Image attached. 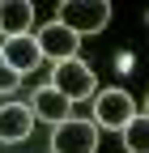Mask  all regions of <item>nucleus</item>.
Returning a JSON list of instances; mask_svg holds the SVG:
<instances>
[{"label":"nucleus","mask_w":149,"mask_h":153,"mask_svg":"<svg viewBox=\"0 0 149 153\" xmlns=\"http://www.w3.org/2000/svg\"><path fill=\"white\" fill-rule=\"evenodd\" d=\"M145 115H149V102H145Z\"/></svg>","instance_id":"12"},{"label":"nucleus","mask_w":149,"mask_h":153,"mask_svg":"<svg viewBox=\"0 0 149 153\" xmlns=\"http://www.w3.org/2000/svg\"><path fill=\"white\" fill-rule=\"evenodd\" d=\"M98 149V128L94 119H64L51 128V153H94Z\"/></svg>","instance_id":"4"},{"label":"nucleus","mask_w":149,"mask_h":153,"mask_svg":"<svg viewBox=\"0 0 149 153\" xmlns=\"http://www.w3.org/2000/svg\"><path fill=\"white\" fill-rule=\"evenodd\" d=\"M34 43H39V55H43V60H51V64H64V60H77L81 38L72 34L68 26H60V22H47V26H39Z\"/></svg>","instance_id":"5"},{"label":"nucleus","mask_w":149,"mask_h":153,"mask_svg":"<svg viewBox=\"0 0 149 153\" xmlns=\"http://www.w3.org/2000/svg\"><path fill=\"white\" fill-rule=\"evenodd\" d=\"M119 136H124V149H128V153H149V115L136 111Z\"/></svg>","instance_id":"10"},{"label":"nucleus","mask_w":149,"mask_h":153,"mask_svg":"<svg viewBox=\"0 0 149 153\" xmlns=\"http://www.w3.org/2000/svg\"><path fill=\"white\" fill-rule=\"evenodd\" d=\"M136 115V102H132V94L128 89H98L94 94V128L102 132H124L128 119Z\"/></svg>","instance_id":"3"},{"label":"nucleus","mask_w":149,"mask_h":153,"mask_svg":"<svg viewBox=\"0 0 149 153\" xmlns=\"http://www.w3.org/2000/svg\"><path fill=\"white\" fill-rule=\"evenodd\" d=\"M0 60H4L17 76H26L43 64V55H39V43H34V34H22V38H4L0 43Z\"/></svg>","instance_id":"6"},{"label":"nucleus","mask_w":149,"mask_h":153,"mask_svg":"<svg viewBox=\"0 0 149 153\" xmlns=\"http://www.w3.org/2000/svg\"><path fill=\"white\" fill-rule=\"evenodd\" d=\"M26 106L34 111V119H47L51 128H55V123H64V119H72V102L64 98V94H55L51 85L34 89V98H30Z\"/></svg>","instance_id":"8"},{"label":"nucleus","mask_w":149,"mask_h":153,"mask_svg":"<svg viewBox=\"0 0 149 153\" xmlns=\"http://www.w3.org/2000/svg\"><path fill=\"white\" fill-rule=\"evenodd\" d=\"M55 22L68 26L77 38H81V34H98V30H107V22H111V4H107V0H64Z\"/></svg>","instance_id":"2"},{"label":"nucleus","mask_w":149,"mask_h":153,"mask_svg":"<svg viewBox=\"0 0 149 153\" xmlns=\"http://www.w3.org/2000/svg\"><path fill=\"white\" fill-rule=\"evenodd\" d=\"M34 132V111L26 102H4L0 106V140L4 145H22Z\"/></svg>","instance_id":"7"},{"label":"nucleus","mask_w":149,"mask_h":153,"mask_svg":"<svg viewBox=\"0 0 149 153\" xmlns=\"http://www.w3.org/2000/svg\"><path fill=\"white\" fill-rule=\"evenodd\" d=\"M51 89L64 94L68 102H85V98L98 94V76H94V68H89L85 60H64L51 72Z\"/></svg>","instance_id":"1"},{"label":"nucleus","mask_w":149,"mask_h":153,"mask_svg":"<svg viewBox=\"0 0 149 153\" xmlns=\"http://www.w3.org/2000/svg\"><path fill=\"white\" fill-rule=\"evenodd\" d=\"M0 30L4 38H22L34 30V4L30 0H0Z\"/></svg>","instance_id":"9"},{"label":"nucleus","mask_w":149,"mask_h":153,"mask_svg":"<svg viewBox=\"0 0 149 153\" xmlns=\"http://www.w3.org/2000/svg\"><path fill=\"white\" fill-rule=\"evenodd\" d=\"M17 85H22V76H17V72H13L4 60H0V94H13Z\"/></svg>","instance_id":"11"}]
</instances>
